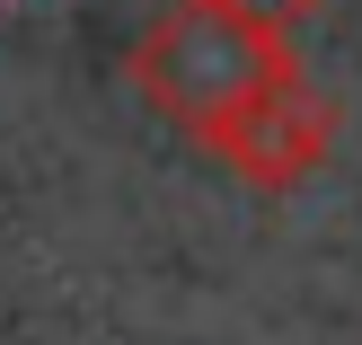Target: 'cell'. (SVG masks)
<instances>
[{
    "mask_svg": "<svg viewBox=\"0 0 362 345\" xmlns=\"http://www.w3.org/2000/svg\"><path fill=\"white\" fill-rule=\"evenodd\" d=\"M124 71H133V89L168 124H186V133L204 142L230 106H247L274 71H292V35L239 18L230 0H168V9L133 35Z\"/></svg>",
    "mask_w": 362,
    "mask_h": 345,
    "instance_id": "6da1fadb",
    "label": "cell"
},
{
    "mask_svg": "<svg viewBox=\"0 0 362 345\" xmlns=\"http://www.w3.org/2000/svg\"><path fill=\"white\" fill-rule=\"evenodd\" d=\"M230 9H239V18H257V27H283V35H292L300 18H318L327 0H230Z\"/></svg>",
    "mask_w": 362,
    "mask_h": 345,
    "instance_id": "3957f363",
    "label": "cell"
},
{
    "mask_svg": "<svg viewBox=\"0 0 362 345\" xmlns=\"http://www.w3.org/2000/svg\"><path fill=\"white\" fill-rule=\"evenodd\" d=\"M336 124H345L336 98L318 80H300V62H292V71H274L247 106H230V115L204 133V151L221 159V169H239L247 186L283 195V186H300V177L336 151Z\"/></svg>",
    "mask_w": 362,
    "mask_h": 345,
    "instance_id": "7a4b0ae2",
    "label": "cell"
}]
</instances>
